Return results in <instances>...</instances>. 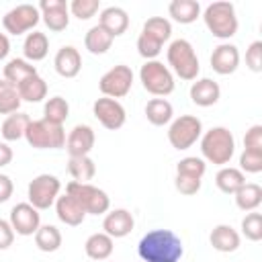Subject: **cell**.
<instances>
[{"mask_svg": "<svg viewBox=\"0 0 262 262\" xmlns=\"http://www.w3.org/2000/svg\"><path fill=\"white\" fill-rule=\"evenodd\" d=\"M66 192L86 211V215H104L111 209L108 194L102 188H98V186H94L90 182L72 180V182L66 184Z\"/></svg>", "mask_w": 262, "mask_h": 262, "instance_id": "cell-6", "label": "cell"}, {"mask_svg": "<svg viewBox=\"0 0 262 262\" xmlns=\"http://www.w3.org/2000/svg\"><path fill=\"white\" fill-rule=\"evenodd\" d=\"M53 68L61 78H76L82 70V55L74 45H63L53 57Z\"/></svg>", "mask_w": 262, "mask_h": 262, "instance_id": "cell-20", "label": "cell"}, {"mask_svg": "<svg viewBox=\"0 0 262 262\" xmlns=\"http://www.w3.org/2000/svg\"><path fill=\"white\" fill-rule=\"evenodd\" d=\"M139 82L143 86L145 92L158 96V98H164L168 94L174 92V74L170 72L168 66H164L162 61L158 59H151V61H145L141 68H139Z\"/></svg>", "mask_w": 262, "mask_h": 262, "instance_id": "cell-7", "label": "cell"}, {"mask_svg": "<svg viewBox=\"0 0 262 262\" xmlns=\"http://www.w3.org/2000/svg\"><path fill=\"white\" fill-rule=\"evenodd\" d=\"M215 184L223 194H235L246 184V174L233 166H221L215 174Z\"/></svg>", "mask_w": 262, "mask_h": 262, "instance_id": "cell-25", "label": "cell"}, {"mask_svg": "<svg viewBox=\"0 0 262 262\" xmlns=\"http://www.w3.org/2000/svg\"><path fill=\"white\" fill-rule=\"evenodd\" d=\"M168 14L178 25H190L201 16V4L196 0H172L168 4Z\"/></svg>", "mask_w": 262, "mask_h": 262, "instance_id": "cell-26", "label": "cell"}, {"mask_svg": "<svg viewBox=\"0 0 262 262\" xmlns=\"http://www.w3.org/2000/svg\"><path fill=\"white\" fill-rule=\"evenodd\" d=\"M41 20V12L35 4H16L2 16V27L10 35H25L35 31Z\"/></svg>", "mask_w": 262, "mask_h": 262, "instance_id": "cell-11", "label": "cell"}, {"mask_svg": "<svg viewBox=\"0 0 262 262\" xmlns=\"http://www.w3.org/2000/svg\"><path fill=\"white\" fill-rule=\"evenodd\" d=\"M92 115H94L96 121H98L104 129H108V131L121 129V127L125 125V121H127L125 106H123L119 100L106 98V96L94 100V104H92Z\"/></svg>", "mask_w": 262, "mask_h": 262, "instance_id": "cell-12", "label": "cell"}, {"mask_svg": "<svg viewBox=\"0 0 262 262\" xmlns=\"http://www.w3.org/2000/svg\"><path fill=\"white\" fill-rule=\"evenodd\" d=\"M61 190V182L55 174H39L35 176L27 186V196L37 211H47L55 205Z\"/></svg>", "mask_w": 262, "mask_h": 262, "instance_id": "cell-9", "label": "cell"}, {"mask_svg": "<svg viewBox=\"0 0 262 262\" xmlns=\"http://www.w3.org/2000/svg\"><path fill=\"white\" fill-rule=\"evenodd\" d=\"M98 27H102L113 39L121 37L129 29V14L121 6H106L98 14Z\"/></svg>", "mask_w": 262, "mask_h": 262, "instance_id": "cell-19", "label": "cell"}, {"mask_svg": "<svg viewBox=\"0 0 262 262\" xmlns=\"http://www.w3.org/2000/svg\"><path fill=\"white\" fill-rule=\"evenodd\" d=\"M113 37L102 29V27H98V25H94V27H90L88 31H86V35H84V47L92 53V55H104L111 47H113Z\"/></svg>", "mask_w": 262, "mask_h": 262, "instance_id": "cell-31", "label": "cell"}, {"mask_svg": "<svg viewBox=\"0 0 262 262\" xmlns=\"http://www.w3.org/2000/svg\"><path fill=\"white\" fill-rule=\"evenodd\" d=\"M137 254L141 262H180L184 246L172 229H151L139 239Z\"/></svg>", "mask_w": 262, "mask_h": 262, "instance_id": "cell-1", "label": "cell"}, {"mask_svg": "<svg viewBox=\"0 0 262 262\" xmlns=\"http://www.w3.org/2000/svg\"><path fill=\"white\" fill-rule=\"evenodd\" d=\"M12 192H14V184H12L10 176L0 174V205L6 203V201L12 196Z\"/></svg>", "mask_w": 262, "mask_h": 262, "instance_id": "cell-47", "label": "cell"}, {"mask_svg": "<svg viewBox=\"0 0 262 262\" xmlns=\"http://www.w3.org/2000/svg\"><path fill=\"white\" fill-rule=\"evenodd\" d=\"M131 86H133V70L125 63L113 66L98 80V90L102 92V96L115 100L127 96L131 92Z\"/></svg>", "mask_w": 262, "mask_h": 262, "instance_id": "cell-10", "label": "cell"}, {"mask_svg": "<svg viewBox=\"0 0 262 262\" xmlns=\"http://www.w3.org/2000/svg\"><path fill=\"white\" fill-rule=\"evenodd\" d=\"M10 53V39L6 33H0V61L6 59Z\"/></svg>", "mask_w": 262, "mask_h": 262, "instance_id": "cell-49", "label": "cell"}, {"mask_svg": "<svg viewBox=\"0 0 262 262\" xmlns=\"http://www.w3.org/2000/svg\"><path fill=\"white\" fill-rule=\"evenodd\" d=\"M209 61H211V68L215 74L229 76L239 68V49L233 43H219L213 49Z\"/></svg>", "mask_w": 262, "mask_h": 262, "instance_id": "cell-16", "label": "cell"}, {"mask_svg": "<svg viewBox=\"0 0 262 262\" xmlns=\"http://www.w3.org/2000/svg\"><path fill=\"white\" fill-rule=\"evenodd\" d=\"M244 149L262 154V125H252L244 135Z\"/></svg>", "mask_w": 262, "mask_h": 262, "instance_id": "cell-45", "label": "cell"}, {"mask_svg": "<svg viewBox=\"0 0 262 262\" xmlns=\"http://www.w3.org/2000/svg\"><path fill=\"white\" fill-rule=\"evenodd\" d=\"M246 66L252 72H262V41H252L246 49Z\"/></svg>", "mask_w": 262, "mask_h": 262, "instance_id": "cell-43", "label": "cell"}, {"mask_svg": "<svg viewBox=\"0 0 262 262\" xmlns=\"http://www.w3.org/2000/svg\"><path fill=\"white\" fill-rule=\"evenodd\" d=\"M70 117V102L63 96H51L43 104V119L55 125H63Z\"/></svg>", "mask_w": 262, "mask_h": 262, "instance_id": "cell-35", "label": "cell"}, {"mask_svg": "<svg viewBox=\"0 0 262 262\" xmlns=\"http://www.w3.org/2000/svg\"><path fill=\"white\" fill-rule=\"evenodd\" d=\"M242 235L250 242H260L262 239V215L256 211H250L242 219Z\"/></svg>", "mask_w": 262, "mask_h": 262, "instance_id": "cell-39", "label": "cell"}, {"mask_svg": "<svg viewBox=\"0 0 262 262\" xmlns=\"http://www.w3.org/2000/svg\"><path fill=\"white\" fill-rule=\"evenodd\" d=\"M233 199H235V205H237L239 211H248V213L256 211L260 207V203H262V186L256 184V182H246L233 194Z\"/></svg>", "mask_w": 262, "mask_h": 262, "instance_id": "cell-32", "label": "cell"}, {"mask_svg": "<svg viewBox=\"0 0 262 262\" xmlns=\"http://www.w3.org/2000/svg\"><path fill=\"white\" fill-rule=\"evenodd\" d=\"M203 20H205V27L209 29V33L215 39H221L223 43L227 39H231L237 33V27H239L235 6L231 2H225V0L211 2L203 10Z\"/></svg>", "mask_w": 262, "mask_h": 262, "instance_id": "cell-3", "label": "cell"}, {"mask_svg": "<svg viewBox=\"0 0 262 262\" xmlns=\"http://www.w3.org/2000/svg\"><path fill=\"white\" fill-rule=\"evenodd\" d=\"M70 14L78 20H88L100 10V0H72L68 4Z\"/></svg>", "mask_w": 262, "mask_h": 262, "instance_id": "cell-40", "label": "cell"}, {"mask_svg": "<svg viewBox=\"0 0 262 262\" xmlns=\"http://www.w3.org/2000/svg\"><path fill=\"white\" fill-rule=\"evenodd\" d=\"M16 90L23 102H41L43 98H47V82L39 74L23 80L16 86Z\"/></svg>", "mask_w": 262, "mask_h": 262, "instance_id": "cell-30", "label": "cell"}, {"mask_svg": "<svg viewBox=\"0 0 262 262\" xmlns=\"http://www.w3.org/2000/svg\"><path fill=\"white\" fill-rule=\"evenodd\" d=\"M209 244L213 246V250L221 252V254H231L239 248L242 244V235L237 229H233L227 223H219L211 229L209 233Z\"/></svg>", "mask_w": 262, "mask_h": 262, "instance_id": "cell-21", "label": "cell"}, {"mask_svg": "<svg viewBox=\"0 0 262 262\" xmlns=\"http://www.w3.org/2000/svg\"><path fill=\"white\" fill-rule=\"evenodd\" d=\"M207 172V162L196 156H186L176 164V174L188 178H203Z\"/></svg>", "mask_w": 262, "mask_h": 262, "instance_id": "cell-38", "label": "cell"}, {"mask_svg": "<svg viewBox=\"0 0 262 262\" xmlns=\"http://www.w3.org/2000/svg\"><path fill=\"white\" fill-rule=\"evenodd\" d=\"M25 139L35 149H61L66 145V129L47 119H31Z\"/></svg>", "mask_w": 262, "mask_h": 262, "instance_id": "cell-5", "label": "cell"}, {"mask_svg": "<svg viewBox=\"0 0 262 262\" xmlns=\"http://www.w3.org/2000/svg\"><path fill=\"white\" fill-rule=\"evenodd\" d=\"M239 170L244 174H258V172H262V154L260 151L244 149L239 154Z\"/></svg>", "mask_w": 262, "mask_h": 262, "instance_id": "cell-42", "label": "cell"}, {"mask_svg": "<svg viewBox=\"0 0 262 262\" xmlns=\"http://www.w3.org/2000/svg\"><path fill=\"white\" fill-rule=\"evenodd\" d=\"M49 53V37L41 31H31L27 33L23 41V55L27 61H41Z\"/></svg>", "mask_w": 262, "mask_h": 262, "instance_id": "cell-24", "label": "cell"}, {"mask_svg": "<svg viewBox=\"0 0 262 262\" xmlns=\"http://www.w3.org/2000/svg\"><path fill=\"white\" fill-rule=\"evenodd\" d=\"M35 74H39L37 68L31 61H27L25 57H12L4 66V80L10 82L12 86H18L23 80H27Z\"/></svg>", "mask_w": 262, "mask_h": 262, "instance_id": "cell-29", "label": "cell"}, {"mask_svg": "<svg viewBox=\"0 0 262 262\" xmlns=\"http://www.w3.org/2000/svg\"><path fill=\"white\" fill-rule=\"evenodd\" d=\"M201 184H203L201 178H188V176H180V174H176V178H174L176 190H178L180 194H184V196L196 194V192L201 190Z\"/></svg>", "mask_w": 262, "mask_h": 262, "instance_id": "cell-44", "label": "cell"}, {"mask_svg": "<svg viewBox=\"0 0 262 262\" xmlns=\"http://www.w3.org/2000/svg\"><path fill=\"white\" fill-rule=\"evenodd\" d=\"M12 147L6 143V141H0V168H4V166H8L10 162H12Z\"/></svg>", "mask_w": 262, "mask_h": 262, "instance_id": "cell-48", "label": "cell"}, {"mask_svg": "<svg viewBox=\"0 0 262 262\" xmlns=\"http://www.w3.org/2000/svg\"><path fill=\"white\" fill-rule=\"evenodd\" d=\"M162 43H158L156 39H151V37H147V35H143V33H139V37H137V53L145 59V61H151V59H156L160 53H162Z\"/></svg>", "mask_w": 262, "mask_h": 262, "instance_id": "cell-41", "label": "cell"}, {"mask_svg": "<svg viewBox=\"0 0 262 262\" xmlns=\"http://www.w3.org/2000/svg\"><path fill=\"white\" fill-rule=\"evenodd\" d=\"M133 227H135V219H133L131 211H127V209H113V211L104 213L102 231L106 235H111L113 239L129 235L133 231Z\"/></svg>", "mask_w": 262, "mask_h": 262, "instance_id": "cell-17", "label": "cell"}, {"mask_svg": "<svg viewBox=\"0 0 262 262\" xmlns=\"http://www.w3.org/2000/svg\"><path fill=\"white\" fill-rule=\"evenodd\" d=\"M53 207H55V215H57V219H59L61 223L70 225V227H78V225H82L84 219H86V211H84V209H82V207H80L68 192L59 194Z\"/></svg>", "mask_w": 262, "mask_h": 262, "instance_id": "cell-22", "label": "cell"}, {"mask_svg": "<svg viewBox=\"0 0 262 262\" xmlns=\"http://www.w3.org/2000/svg\"><path fill=\"white\" fill-rule=\"evenodd\" d=\"M113 250H115V239L111 235H106L104 231H96V233L88 235L86 242H84V252L94 262L108 260Z\"/></svg>", "mask_w": 262, "mask_h": 262, "instance_id": "cell-23", "label": "cell"}, {"mask_svg": "<svg viewBox=\"0 0 262 262\" xmlns=\"http://www.w3.org/2000/svg\"><path fill=\"white\" fill-rule=\"evenodd\" d=\"M14 229L10 225V221L6 219H0V250H8L14 242Z\"/></svg>", "mask_w": 262, "mask_h": 262, "instance_id": "cell-46", "label": "cell"}, {"mask_svg": "<svg viewBox=\"0 0 262 262\" xmlns=\"http://www.w3.org/2000/svg\"><path fill=\"white\" fill-rule=\"evenodd\" d=\"M68 172L76 182H88L94 178L96 174V164L90 156H78V158H70L68 162Z\"/></svg>", "mask_w": 262, "mask_h": 262, "instance_id": "cell-36", "label": "cell"}, {"mask_svg": "<svg viewBox=\"0 0 262 262\" xmlns=\"http://www.w3.org/2000/svg\"><path fill=\"white\" fill-rule=\"evenodd\" d=\"M96 135L94 129L90 125H74L70 129V133L66 135V151L70 154V158H78V156H90L92 147H94Z\"/></svg>", "mask_w": 262, "mask_h": 262, "instance_id": "cell-15", "label": "cell"}, {"mask_svg": "<svg viewBox=\"0 0 262 262\" xmlns=\"http://www.w3.org/2000/svg\"><path fill=\"white\" fill-rule=\"evenodd\" d=\"M10 225L16 235H35V231L41 227V213L31 203H16L10 209Z\"/></svg>", "mask_w": 262, "mask_h": 262, "instance_id": "cell-13", "label": "cell"}, {"mask_svg": "<svg viewBox=\"0 0 262 262\" xmlns=\"http://www.w3.org/2000/svg\"><path fill=\"white\" fill-rule=\"evenodd\" d=\"M145 119L154 125V127H164L170 125V121L174 119V106L170 100L166 98H151L145 104Z\"/></svg>", "mask_w": 262, "mask_h": 262, "instance_id": "cell-27", "label": "cell"}, {"mask_svg": "<svg viewBox=\"0 0 262 262\" xmlns=\"http://www.w3.org/2000/svg\"><path fill=\"white\" fill-rule=\"evenodd\" d=\"M166 59H168L170 72L176 74L180 80H186V82L196 80V76L201 72V63H199L196 51L190 41H186V39L170 41V45L166 49Z\"/></svg>", "mask_w": 262, "mask_h": 262, "instance_id": "cell-4", "label": "cell"}, {"mask_svg": "<svg viewBox=\"0 0 262 262\" xmlns=\"http://www.w3.org/2000/svg\"><path fill=\"white\" fill-rule=\"evenodd\" d=\"M61 242H63L61 231H59L55 225H51V223L41 225V227L35 231V246H37L41 252H45V254L57 252V250L61 248Z\"/></svg>", "mask_w": 262, "mask_h": 262, "instance_id": "cell-33", "label": "cell"}, {"mask_svg": "<svg viewBox=\"0 0 262 262\" xmlns=\"http://www.w3.org/2000/svg\"><path fill=\"white\" fill-rule=\"evenodd\" d=\"M203 135V123L194 115H180L168 125V141L174 149L184 151L192 147Z\"/></svg>", "mask_w": 262, "mask_h": 262, "instance_id": "cell-8", "label": "cell"}, {"mask_svg": "<svg viewBox=\"0 0 262 262\" xmlns=\"http://www.w3.org/2000/svg\"><path fill=\"white\" fill-rule=\"evenodd\" d=\"M20 96L16 86H12L10 82H6L4 78H0V115H12L20 108Z\"/></svg>", "mask_w": 262, "mask_h": 262, "instance_id": "cell-37", "label": "cell"}, {"mask_svg": "<svg viewBox=\"0 0 262 262\" xmlns=\"http://www.w3.org/2000/svg\"><path fill=\"white\" fill-rule=\"evenodd\" d=\"M188 96L192 100V104L196 106H213L219 102L221 98V88L215 80L211 78H196L192 84H190V90H188Z\"/></svg>", "mask_w": 262, "mask_h": 262, "instance_id": "cell-18", "label": "cell"}, {"mask_svg": "<svg viewBox=\"0 0 262 262\" xmlns=\"http://www.w3.org/2000/svg\"><path fill=\"white\" fill-rule=\"evenodd\" d=\"M201 156L205 162L215 166H227L235 154V137L227 127H211L199 139Z\"/></svg>", "mask_w": 262, "mask_h": 262, "instance_id": "cell-2", "label": "cell"}, {"mask_svg": "<svg viewBox=\"0 0 262 262\" xmlns=\"http://www.w3.org/2000/svg\"><path fill=\"white\" fill-rule=\"evenodd\" d=\"M31 123V117L27 113H12L8 115L4 121H2V127H0V133H2V139L8 143V141H18L25 137V131Z\"/></svg>", "mask_w": 262, "mask_h": 262, "instance_id": "cell-28", "label": "cell"}, {"mask_svg": "<svg viewBox=\"0 0 262 262\" xmlns=\"http://www.w3.org/2000/svg\"><path fill=\"white\" fill-rule=\"evenodd\" d=\"M141 33L147 35V37H151V39H156L158 43L164 45V43L170 41V37H172V23H170L166 16H151V18H147V20L143 23Z\"/></svg>", "mask_w": 262, "mask_h": 262, "instance_id": "cell-34", "label": "cell"}, {"mask_svg": "<svg viewBox=\"0 0 262 262\" xmlns=\"http://www.w3.org/2000/svg\"><path fill=\"white\" fill-rule=\"evenodd\" d=\"M41 12V20L53 33H61L70 25V8L66 0H41L37 4Z\"/></svg>", "mask_w": 262, "mask_h": 262, "instance_id": "cell-14", "label": "cell"}]
</instances>
